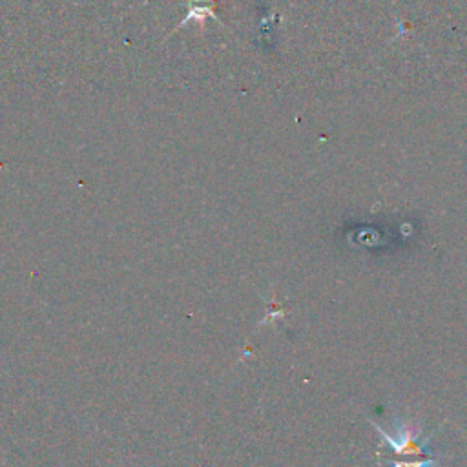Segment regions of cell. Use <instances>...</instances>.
<instances>
[{
    "label": "cell",
    "instance_id": "cell-1",
    "mask_svg": "<svg viewBox=\"0 0 467 467\" xmlns=\"http://www.w3.org/2000/svg\"><path fill=\"white\" fill-rule=\"evenodd\" d=\"M370 423L376 429V432L387 441V445L392 449V452L398 454V456H431V454H436V452H429L431 436L423 438V434L414 432L405 425H401L398 429V434L394 436V434H389L378 423H374V421H370Z\"/></svg>",
    "mask_w": 467,
    "mask_h": 467
},
{
    "label": "cell",
    "instance_id": "cell-2",
    "mask_svg": "<svg viewBox=\"0 0 467 467\" xmlns=\"http://www.w3.org/2000/svg\"><path fill=\"white\" fill-rule=\"evenodd\" d=\"M436 458H443V454L421 456L420 460H394V462H390L389 467H438Z\"/></svg>",
    "mask_w": 467,
    "mask_h": 467
}]
</instances>
